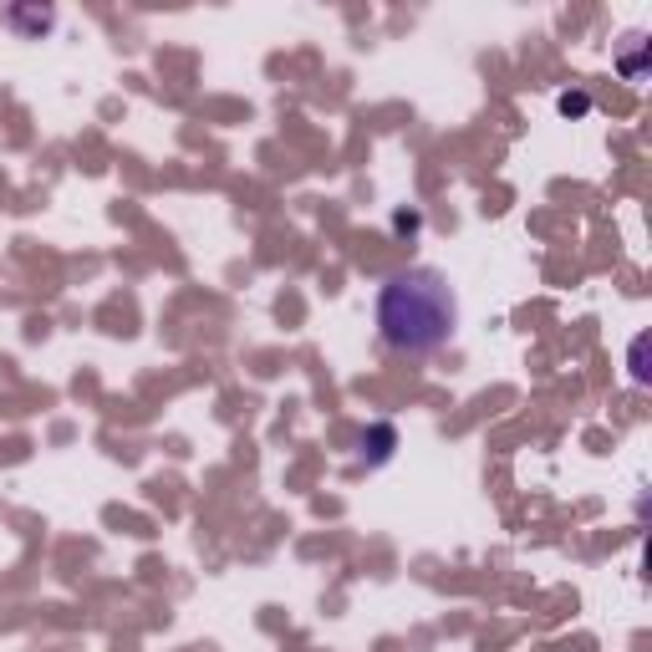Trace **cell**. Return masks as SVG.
I'll list each match as a JSON object with an SVG mask.
<instances>
[{
	"instance_id": "obj_2",
	"label": "cell",
	"mask_w": 652,
	"mask_h": 652,
	"mask_svg": "<svg viewBox=\"0 0 652 652\" xmlns=\"http://www.w3.org/2000/svg\"><path fill=\"white\" fill-rule=\"evenodd\" d=\"M0 21H6V26H11L16 36L36 41V36H46L51 26H57V11H51V6H31V11H6Z\"/></svg>"
},
{
	"instance_id": "obj_6",
	"label": "cell",
	"mask_w": 652,
	"mask_h": 652,
	"mask_svg": "<svg viewBox=\"0 0 652 652\" xmlns=\"http://www.w3.org/2000/svg\"><path fill=\"white\" fill-rule=\"evenodd\" d=\"M393 225H398V230H418V209H398Z\"/></svg>"
},
{
	"instance_id": "obj_3",
	"label": "cell",
	"mask_w": 652,
	"mask_h": 652,
	"mask_svg": "<svg viewBox=\"0 0 652 652\" xmlns=\"http://www.w3.org/2000/svg\"><path fill=\"white\" fill-rule=\"evenodd\" d=\"M622 41H627V51L617 57V72H622L627 82H642V77H647V36L632 31V36H622Z\"/></svg>"
},
{
	"instance_id": "obj_5",
	"label": "cell",
	"mask_w": 652,
	"mask_h": 652,
	"mask_svg": "<svg viewBox=\"0 0 652 652\" xmlns=\"http://www.w3.org/2000/svg\"><path fill=\"white\" fill-rule=\"evenodd\" d=\"M642 347H647V337H637V342H632V383H647V367H642Z\"/></svg>"
},
{
	"instance_id": "obj_1",
	"label": "cell",
	"mask_w": 652,
	"mask_h": 652,
	"mask_svg": "<svg viewBox=\"0 0 652 652\" xmlns=\"http://www.w3.org/2000/svg\"><path fill=\"white\" fill-rule=\"evenodd\" d=\"M377 342L398 357H433L444 352L459 332V296L444 270L433 265H408L377 286L372 301Z\"/></svg>"
},
{
	"instance_id": "obj_4",
	"label": "cell",
	"mask_w": 652,
	"mask_h": 652,
	"mask_svg": "<svg viewBox=\"0 0 652 652\" xmlns=\"http://www.w3.org/2000/svg\"><path fill=\"white\" fill-rule=\"evenodd\" d=\"M556 107H561L566 118H586V113H591V92H581V87H566V92L556 97Z\"/></svg>"
}]
</instances>
